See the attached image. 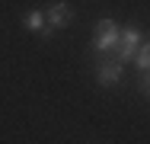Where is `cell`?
<instances>
[{"mask_svg":"<svg viewBox=\"0 0 150 144\" xmlns=\"http://www.w3.org/2000/svg\"><path fill=\"white\" fill-rule=\"evenodd\" d=\"M134 64H137V71H141V74L150 71V38L137 45V51H134Z\"/></svg>","mask_w":150,"mask_h":144,"instance_id":"6","label":"cell"},{"mask_svg":"<svg viewBox=\"0 0 150 144\" xmlns=\"http://www.w3.org/2000/svg\"><path fill=\"white\" fill-rule=\"evenodd\" d=\"M137 45H141V29L137 26H128V29H121V35H118V51H115V61H134V51H137Z\"/></svg>","mask_w":150,"mask_h":144,"instance_id":"3","label":"cell"},{"mask_svg":"<svg viewBox=\"0 0 150 144\" xmlns=\"http://www.w3.org/2000/svg\"><path fill=\"white\" fill-rule=\"evenodd\" d=\"M70 19H74V6H70L67 0H54V3L45 10V23H48V29H51V32L64 29Z\"/></svg>","mask_w":150,"mask_h":144,"instance_id":"4","label":"cell"},{"mask_svg":"<svg viewBox=\"0 0 150 144\" xmlns=\"http://www.w3.org/2000/svg\"><path fill=\"white\" fill-rule=\"evenodd\" d=\"M118 35H121L118 23H115L112 16H102V19L96 23V32H93V51H99V55L112 51V48L118 45Z\"/></svg>","mask_w":150,"mask_h":144,"instance_id":"1","label":"cell"},{"mask_svg":"<svg viewBox=\"0 0 150 144\" xmlns=\"http://www.w3.org/2000/svg\"><path fill=\"white\" fill-rule=\"evenodd\" d=\"M137 86H141V93L150 99V71H144V74H141V83H137Z\"/></svg>","mask_w":150,"mask_h":144,"instance_id":"7","label":"cell"},{"mask_svg":"<svg viewBox=\"0 0 150 144\" xmlns=\"http://www.w3.org/2000/svg\"><path fill=\"white\" fill-rule=\"evenodd\" d=\"M23 26L29 29V32H35V35H42V38H51L54 32L48 29V23H45V13L42 10H29L26 16H23Z\"/></svg>","mask_w":150,"mask_h":144,"instance_id":"5","label":"cell"},{"mask_svg":"<svg viewBox=\"0 0 150 144\" xmlns=\"http://www.w3.org/2000/svg\"><path fill=\"white\" fill-rule=\"evenodd\" d=\"M121 77H125V64L115 61V58H102V61L96 64V83L99 86L112 90V86L121 83Z\"/></svg>","mask_w":150,"mask_h":144,"instance_id":"2","label":"cell"}]
</instances>
